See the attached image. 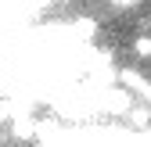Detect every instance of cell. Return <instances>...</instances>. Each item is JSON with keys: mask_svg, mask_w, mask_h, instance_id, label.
Returning <instances> with one entry per match:
<instances>
[{"mask_svg": "<svg viewBox=\"0 0 151 147\" xmlns=\"http://www.w3.org/2000/svg\"><path fill=\"white\" fill-rule=\"evenodd\" d=\"M97 108L108 115H129L133 111V97H129V90H104Z\"/></svg>", "mask_w": 151, "mask_h": 147, "instance_id": "6da1fadb", "label": "cell"}, {"mask_svg": "<svg viewBox=\"0 0 151 147\" xmlns=\"http://www.w3.org/2000/svg\"><path fill=\"white\" fill-rule=\"evenodd\" d=\"M119 83H122L126 90H133V93H137L140 101H151V83L140 76L137 68H122V72H119Z\"/></svg>", "mask_w": 151, "mask_h": 147, "instance_id": "7a4b0ae2", "label": "cell"}, {"mask_svg": "<svg viewBox=\"0 0 151 147\" xmlns=\"http://www.w3.org/2000/svg\"><path fill=\"white\" fill-rule=\"evenodd\" d=\"M93 32H97V22H93V18H79V22L68 29V40L72 43H90Z\"/></svg>", "mask_w": 151, "mask_h": 147, "instance_id": "3957f363", "label": "cell"}, {"mask_svg": "<svg viewBox=\"0 0 151 147\" xmlns=\"http://www.w3.org/2000/svg\"><path fill=\"white\" fill-rule=\"evenodd\" d=\"M36 129H40V126H32V118H25V115L14 118V136H18V140H29Z\"/></svg>", "mask_w": 151, "mask_h": 147, "instance_id": "277c9868", "label": "cell"}, {"mask_svg": "<svg viewBox=\"0 0 151 147\" xmlns=\"http://www.w3.org/2000/svg\"><path fill=\"white\" fill-rule=\"evenodd\" d=\"M129 122H133L137 129H147V122H151V108H133V111H129Z\"/></svg>", "mask_w": 151, "mask_h": 147, "instance_id": "5b68a950", "label": "cell"}, {"mask_svg": "<svg viewBox=\"0 0 151 147\" xmlns=\"http://www.w3.org/2000/svg\"><path fill=\"white\" fill-rule=\"evenodd\" d=\"M133 54L137 58H151V36H137L133 40Z\"/></svg>", "mask_w": 151, "mask_h": 147, "instance_id": "8992f818", "label": "cell"}, {"mask_svg": "<svg viewBox=\"0 0 151 147\" xmlns=\"http://www.w3.org/2000/svg\"><path fill=\"white\" fill-rule=\"evenodd\" d=\"M11 118H14V104H11L7 97H0V126L11 122Z\"/></svg>", "mask_w": 151, "mask_h": 147, "instance_id": "52a82bcc", "label": "cell"}, {"mask_svg": "<svg viewBox=\"0 0 151 147\" xmlns=\"http://www.w3.org/2000/svg\"><path fill=\"white\" fill-rule=\"evenodd\" d=\"M133 4H140V0H115V7H133Z\"/></svg>", "mask_w": 151, "mask_h": 147, "instance_id": "ba28073f", "label": "cell"}, {"mask_svg": "<svg viewBox=\"0 0 151 147\" xmlns=\"http://www.w3.org/2000/svg\"><path fill=\"white\" fill-rule=\"evenodd\" d=\"M65 4H68V0H65Z\"/></svg>", "mask_w": 151, "mask_h": 147, "instance_id": "9c48e42d", "label": "cell"}]
</instances>
